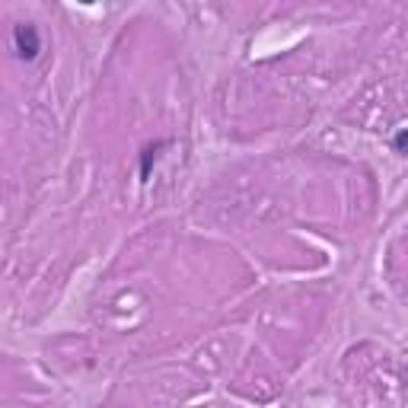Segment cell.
<instances>
[{"instance_id":"obj_2","label":"cell","mask_w":408,"mask_h":408,"mask_svg":"<svg viewBox=\"0 0 408 408\" xmlns=\"http://www.w3.org/2000/svg\"><path fill=\"white\" fill-rule=\"evenodd\" d=\"M159 150H163V144L147 147V150H144V159H140V176H144V179H147V176H150V163H153V159H157V153H159Z\"/></svg>"},{"instance_id":"obj_3","label":"cell","mask_w":408,"mask_h":408,"mask_svg":"<svg viewBox=\"0 0 408 408\" xmlns=\"http://www.w3.org/2000/svg\"><path fill=\"white\" fill-rule=\"evenodd\" d=\"M399 147H408V134H399Z\"/></svg>"},{"instance_id":"obj_1","label":"cell","mask_w":408,"mask_h":408,"mask_svg":"<svg viewBox=\"0 0 408 408\" xmlns=\"http://www.w3.org/2000/svg\"><path fill=\"white\" fill-rule=\"evenodd\" d=\"M13 45H16V55L32 61L39 51H42V39H39V29L35 26H16L13 29Z\"/></svg>"}]
</instances>
